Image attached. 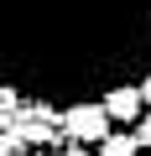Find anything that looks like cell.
I'll return each mask as SVG.
<instances>
[{
	"instance_id": "cell-1",
	"label": "cell",
	"mask_w": 151,
	"mask_h": 156,
	"mask_svg": "<svg viewBox=\"0 0 151 156\" xmlns=\"http://www.w3.org/2000/svg\"><path fill=\"white\" fill-rule=\"evenodd\" d=\"M63 135H68L73 146H99V140L110 135V115H104L99 104H73V109L63 115Z\"/></svg>"
},
{
	"instance_id": "cell-2",
	"label": "cell",
	"mask_w": 151,
	"mask_h": 156,
	"mask_svg": "<svg viewBox=\"0 0 151 156\" xmlns=\"http://www.w3.org/2000/svg\"><path fill=\"white\" fill-rule=\"evenodd\" d=\"M110 120H141V94L130 89V83H120V89H110V99L99 104Z\"/></svg>"
},
{
	"instance_id": "cell-3",
	"label": "cell",
	"mask_w": 151,
	"mask_h": 156,
	"mask_svg": "<svg viewBox=\"0 0 151 156\" xmlns=\"http://www.w3.org/2000/svg\"><path fill=\"white\" fill-rule=\"evenodd\" d=\"M141 146H135V135H104L99 140V156H135Z\"/></svg>"
},
{
	"instance_id": "cell-4",
	"label": "cell",
	"mask_w": 151,
	"mask_h": 156,
	"mask_svg": "<svg viewBox=\"0 0 151 156\" xmlns=\"http://www.w3.org/2000/svg\"><path fill=\"white\" fill-rule=\"evenodd\" d=\"M135 146H151V115H146V120L135 125Z\"/></svg>"
},
{
	"instance_id": "cell-5",
	"label": "cell",
	"mask_w": 151,
	"mask_h": 156,
	"mask_svg": "<svg viewBox=\"0 0 151 156\" xmlns=\"http://www.w3.org/2000/svg\"><path fill=\"white\" fill-rule=\"evenodd\" d=\"M135 94H141V104H151V78H146V83H141Z\"/></svg>"
}]
</instances>
